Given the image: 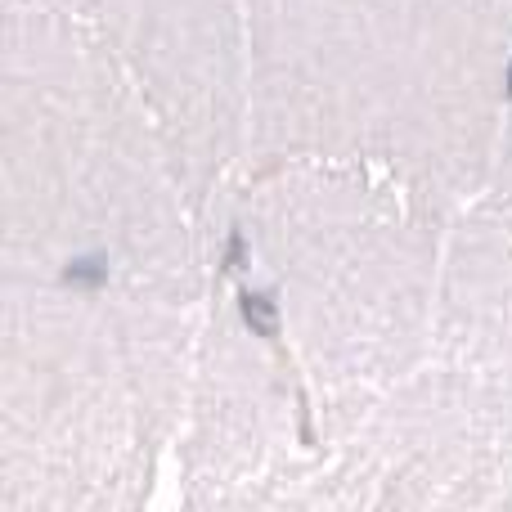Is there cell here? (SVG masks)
I'll use <instances>...</instances> for the list:
<instances>
[{
  "label": "cell",
  "instance_id": "obj_2",
  "mask_svg": "<svg viewBox=\"0 0 512 512\" xmlns=\"http://www.w3.org/2000/svg\"><path fill=\"white\" fill-rule=\"evenodd\" d=\"M243 9L248 162H351L445 212L490 189L512 95V0H243Z\"/></svg>",
  "mask_w": 512,
  "mask_h": 512
},
{
  "label": "cell",
  "instance_id": "obj_8",
  "mask_svg": "<svg viewBox=\"0 0 512 512\" xmlns=\"http://www.w3.org/2000/svg\"><path fill=\"white\" fill-rule=\"evenodd\" d=\"M486 194L512 203V95H508V113H504V135H499V153H495V171H490V189Z\"/></svg>",
  "mask_w": 512,
  "mask_h": 512
},
{
  "label": "cell",
  "instance_id": "obj_7",
  "mask_svg": "<svg viewBox=\"0 0 512 512\" xmlns=\"http://www.w3.org/2000/svg\"><path fill=\"white\" fill-rule=\"evenodd\" d=\"M432 360L472 418L499 512L512 508V203L495 194L450 225Z\"/></svg>",
  "mask_w": 512,
  "mask_h": 512
},
{
  "label": "cell",
  "instance_id": "obj_5",
  "mask_svg": "<svg viewBox=\"0 0 512 512\" xmlns=\"http://www.w3.org/2000/svg\"><path fill=\"white\" fill-rule=\"evenodd\" d=\"M176 468L185 508H328L319 400L248 288L207 301Z\"/></svg>",
  "mask_w": 512,
  "mask_h": 512
},
{
  "label": "cell",
  "instance_id": "obj_6",
  "mask_svg": "<svg viewBox=\"0 0 512 512\" xmlns=\"http://www.w3.org/2000/svg\"><path fill=\"white\" fill-rule=\"evenodd\" d=\"M135 72L212 203L248 162L243 0H50Z\"/></svg>",
  "mask_w": 512,
  "mask_h": 512
},
{
  "label": "cell",
  "instance_id": "obj_3",
  "mask_svg": "<svg viewBox=\"0 0 512 512\" xmlns=\"http://www.w3.org/2000/svg\"><path fill=\"white\" fill-rule=\"evenodd\" d=\"M207 301L0 265V512H131L189 409Z\"/></svg>",
  "mask_w": 512,
  "mask_h": 512
},
{
  "label": "cell",
  "instance_id": "obj_1",
  "mask_svg": "<svg viewBox=\"0 0 512 512\" xmlns=\"http://www.w3.org/2000/svg\"><path fill=\"white\" fill-rule=\"evenodd\" d=\"M216 203L135 72L50 0L0 14V265L212 301Z\"/></svg>",
  "mask_w": 512,
  "mask_h": 512
},
{
  "label": "cell",
  "instance_id": "obj_4",
  "mask_svg": "<svg viewBox=\"0 0 512 512\" xmlns=\"http://www.w3.org/2000/svg\"><path fill=\"white\" fill-rule=\"evenodd\" d=\"M459 212L351 162H248L234 239L252 301L301 364L319 414L378 396L432 355Z\"/></svg>",
  "mask_w": 512,
  "mask_h": 512
}]
</instances>
